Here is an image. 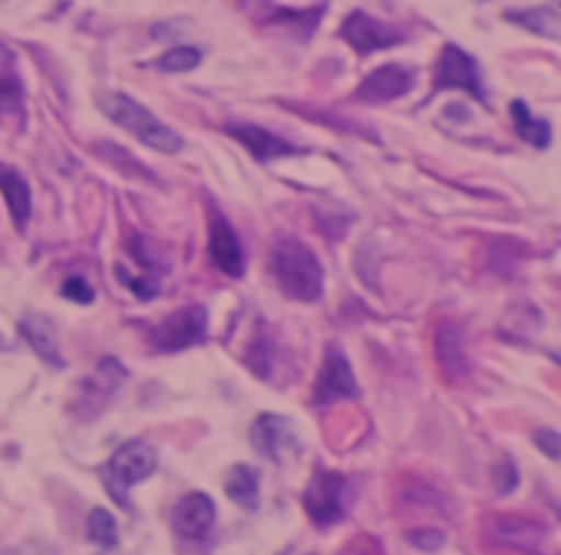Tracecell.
I'll return each mask as SVG.
<instances>
[{
  "mask_svg": "<svg viewBox=\"0 0 561 555\" xmlns=\"http://www.w3.org/2000/svg\"><path fill=\"white\" fill-rule=\"evenodd\" d=\"M270 270L276 276V286L289 296V299H302V303H316L322 296L325 286V273L319 257L299 243V240H279L273 247L270 257Z\"/></svg>",
  "mask_w": 561,
  "mask_h": 555,
  "instance_id": "1",
  "label": "cell"
},
{
  "mask_svg": "<svg viewBox=\"0 0 561 555\" xmlns=\"http://www.w3.org/2000/svg\"><path fill=\"white\" fill-rule=\"evenodd\" d=\"M99 109H102L115 125H122L128 135H135L141 145H148V148H154V151L174 155V151L184 148V138H181L174 128H168L161 118H154L141 102L128 99L125 92H102V95H99Z\"/></svg>",
  "mask_w": 561,
  "mask_h": 555,
  "instance_id": "2",
  "label": "cell"
},
{
  "mask_svg": "<svg viewBox=\"0 0 561 555\" xmlns=\"http://www.w3.org/2000/svg\"><path fill=\"white\" fill-rule=\"evenodd\" d=\"M154 467H158L154 448H151L148 441H128V444H122V448L112 454V461L105 464V487H108V494H112L125 510H131L128 490H131L135 484L148 480V477L154 474Z\"/></svg>",
  "mask_w": 561,
  "mask_h": 555,
  "instance_id": "3",
  "label": "cell"
},
{
  "mask_svg": "<svg viewBox=\"0 0 561 555\" xmlns=\"http://www.w3.org/2000/svg\"><path fill=\"white\" fill-rule=\"evenodd\" d=\"M204 336H207V309L204 306H184L148 329V342L158 352L191 349V346L204 342Z\"/></svg>",
  "mask_w": 561,
  "mask_h": 555,
  "instance_id": "4",
  "label": "cell"
},
{
  "mask_svg": "<svg viewBox=\"0 0 561 555\" xmlns=\"http://www.w3.org/2000/svg\"><path fill=\"white\" fill-rule=\"evenodd\" d=\"M345 490H348V484H345L342 474L322 471V467H319V471L312 474L306 494H302V507H306L309 520H312L316 526H332V523H339V520L345 517Z\"/></svg>",
  "mask_w": 561,
  "mask_h": 555,
  "instance_id": "5",
  "label": "cell"
},
{
  "mask_svg": "<svg viewBox=\"0 0 561 555\" xmlns=\"http://www.w3.org/2000/svg\"><path fill=\"white\" fill-rule=\"evenodd\" d=\"M358 395L362 392H358L352 362L345 359V352L339 346H329L325 359H322V372H319L316 392H312V401L319 408H325V405H335V401H345V398H358Z\"/></svg>",
  "mask_w": 561,
  "mask_h": 555,
  "instance_id": "6",
  "label": "cell"
},
{
  "mask_svg": "<svg viewBox=\"0 0 561 555\" xmlns=\"http://www.w3.org/2000/svg\"><path fill=\"white\" fill-rule=\"evenodd\" d=\"M434 86H437V89H463V92H470L473 99L486 102V86H483V76H480L477 59H473L467 49L454 46V43H447L444 53H440Z\"/></svg>",
  "mask_w": 561,
  "mask_h": 555,
  "instance_id": "7",
  "label": "cell"
},
{
  "mask_svg": "<svg viewBox=\"0 0 561 555\" xmlns=\"http://www.w3.org/2000/svg\"><path fill=\"white\" fill-rule=\"evenodd\" d=\"M210 260L230 280H240L243 270H247L243 243H240L237 230L230 227V220L224 214H217V211L210 214Z\"/></svg>",
  "mask_w": 561,
  "mask_h": 555,
  "instance_id": "8",
  "label": "cell"
},
{
  "mask_svg": "<svg viewBox=\"0 0 561 555\" xmlns=\"http://www.w3.org/2000/svg\"><path fill=\"white\" fill-rule=\"evenodd\" d=\"M125 382V369L115 362V359H102L99 362V372L89 378V382H82V388H79V395H76V405H82L85 401V408H79L76 415L79 418H95L105 405H108V398L115 395V388ZM72 405V408H76Z\"/></svg>",
  "mask_w": 561,
  "mask_h": 555,
  "instance_id": "9",
  "label": "cell"
},
{
  "mask_svg": "<svg viewBox=\"0 0 561 555\" xmlns=\"http://www.w3.org/2000/svg\"><path fill=\"white\" fill-rule=\"evenodd\" d=\"M342 36H345V39L352 43V49L362 53V56L401 43V33H398V30H391L388 23L375 20V16H368V13H362V10H355V13L342 23Z\"/></svg>",
  "mask_w": 561,
  "mask_h": 555,
  "instance_id": "10",
  "label": "cell"
},
{
  "mask_svg": "<svg viewBox=\"0 0 561 555\" xmlns=\"http://www.w3.org/2000/svg\"><path fill=\"white\" fill-rule=\"evenodd\" d=\"M250 441L263 457H270L276 464L286 457V451H296V444H299L296 431H293V421L283 418V415H260L253 421V428H250Z\"/></svg>",
  "mask_w": 561,
  "mask_h": 555,
  "instance_id": "11",
  "label": "cell"
},
{
  "mask_svg": "<svg viewBox=\"0 0 561 555\" xmlns=\"http://www.w3.org/2000/svg\"><path fill=\"white\" fill-rule=\"evenodd\" d=\"M214 520H217V507H214V500L207 494L181 497L174 513H171V526L184 540H204L214 530Z\"/></svg>",
  "mask_w": 561,
  "mask_h": 555,
  "instance_id": "12",
  "label": "cell"
},
{
  "mask_svg": "<svg viewBox=\"0 0 561 555\" xmlns=\"http://www.w3.org/2000/svg\"><path fill=\"white\" fill-rule=\"evenodd\" d=\"M414 86V72L408 69V66H381V69H375L362 86H358V92H355V99L358 102H391V99H398V95H404L408 89Z\"/></svg>",
  "mask_w": 561,
  "mask_h": 555,
  "instance_id": "13",
  "label": "cell"
},
{
  "mask_svg": "<svg viewBox=\"0 0 561 555\" xmlns=\"http://www.w3.org/2000/svg\"><path fill=\"white\" fill-rule=\"evenodd\" d=\"M227 135H233L256 161H273V158H286V155H299L302 148L289 145L286 138L260 128V125H227Z\"/></svg>",
  "mask_w": 561,
  "mask_h": 555,
  "instance_id": "14",
  "label": "cell"
},
{
  "mask_svg": "<svg viewBox=\"0 0 561 555\" xmlns=\"http://www.w3.org/2000/svg\"><path fill=\"white\" fill-rule=\"evenodd\" d=\"M493 540L529 555H542V550H546V530L529 523V520H519V517L493 520Z\"/></svg>",
  "mask_w": 561,
  "mask_h": 555,
  "instance_id": "15",
  "label": "cell"
},
{
  "mask_svg": "<svg viewBox=\"0 0 561 555\" xmlns=\"http://www.w3.org/2000/svg\"><path fill=\"white\" fill-rule=\"evenodd\" d=\"M437 362H440V369H444V375L450 382L467 378L470 362H467V342H463V329L460 326L444 322L437 329Z\"/></svg>",
  "mask_w": 561,
  "mask_h": 555,
  "instance_id": "16",
  "label": "cell"
},
{
  "mask_svg": "<svg viewBox=\"0 0 561 555\" xmlns=\"http://www.w3.org/2000/svg\"><path fill=\"white\" fill-rule=\"evenodd\" d=\"M0 191H3V201H7V211L13 217V227L23 230L26 220H30V207H33V197H30V184L23 181V174L10 165H0Z\"/></svg>",
  "mask_w": 561,
  "mask_h": 555,
  "instance_id": "17",
  "label": "cell"
},
{
  "mask_svg": "<svg viewBox=\"0 0 561 555\" xmlns=\"http://www.w3.org/2000/svg\"><path fill=\"white\" fill-rule=\"evenodd\" d=\"M20 332H23V339L33 346V352L46 362V365H53V369H62L66 362H62V352H59V339H56V329H53V322L49 319H23L20 322Z\"/></svg>",
  "mask_w": 561,
  "mask_h": 555,
  "instance_id": "18",
  "label": "cell"
},
{
  "mask_svg": "<svg viewBox=\"0 0 561 555\" xmlns=\"http://www.w3.org/2000/svg\"><path fill=\"white\" fill-rule=\"evenodd\" d=\"M227 497L243 507V510H256L260 507V471L250 467V464H233L230 474H227V484H224Z\"/></svg>",
  "mask_w": 561,
  "mask_h": 555,
  "instance_id": "19",
  "label": "cell"
},
{
  "mask_svg": "<svg viewBox=\"0 0 561 555\" xmlns=\"http://www.w3.org/2000/svg\"><path fill=\"white\" fill-rule=\"evenodd\" d=\"M506 20H513V23H519V26H526V30H533V33H542V36H549V39H559V10L556 7H536V10H513V13H506Z\"/></svg>",
  "mask_w": 561,
  "mask_h": 555,
  "instance_id": "20",
  "label": "cell"
},
{
  "mask_svg": "<svg viewBox=\"0 0 561 555\" xmlns=\"http://www.w3.org/2000/svg\"><path fill=\"white\" fill-rule=\"evenodd\" d=\"M513 118H516L519 135H523L529 145L549 148V141H552V125H549L546 118H536V115L526 109V102H513Z\"/></svg>",
  "mask_w": 561,
  "mask_h": 555,
  "instance_id": "21",
  "label": "cell"
},
{
  "mask_svg": "<svg viewBox=\"0 0 561 555\" xmlns=\"http://www.w3.org/2000/svg\"><path fill=\"white\" fill-rule=\"evenodd\" d=\"M85 536L89 543H95L99 550H115L118 546V526H115V517L102 507H95L89 513V523H85Z\"/></svg>",
  "mask_w": 561,
  "mask_h": 555,
  "instance_id": "22",
  "label": "cell"
},
{
  "mask_svg": "<svg viewBox=\"0 0 561 555\" xmlns=\"http://www.w3.org/2000/svg\"><path fill=\"white\" fill-rule=\"evenodd\" d=\"M23 112V86L10 69H0V115Z\"/></svg>",
  "mask_w": 561,
  "mask_h": 555,
  "instance_id": "23",
  "label": "cell"
},
{
  "mask_svg": "<svg viewBox=\"0 0 561 555\" xmlns=\"http://www.w3.org/2000/svg\"><path fill=\"white\" fill-rule=\"evenodd\" d=\"M201 63V49H194V46H174V49H168L154 66L161 69V72H187V69H194Z\"/></svg>",
  "mask_w": 561,
  "mask_h": 555,
  "instance_id": "24",
  "label": "cell"
},
{
  "mask_svg": "<svg viewBox=\"0 0 561 555\" xmlns=\"http://www.w3.org/2000/svg\"><path fill=\"white\" fill-rule=\"evenodd\" d=\"M408 543L417 546V550H424V553H434V550L444 546V533L440 530H411L408 533Z\"/></svg>",
  "mask_w": 561,
  "mask_h": 555,
  "instance_id": "25",
  "label": "cell"
},
{
  "mask_svg": "<svg viewBox=\"0 0 561 555\" xmlns=\"http://www.w3.org/2000/svg\"><path fill=\"white\" fill-rule=\"evenodd\" d=\"M62 296H69L72 303H92V286L85 283V280H79V276H69L66 283H62Z\"/></svg>",
  "mask_w": 561,
  "mask_h": 555,
  "instance_id": "26",
  "label": "cell"
},
{
  "mask_svg": "<svg viewBox=\"0 0 561 555\" xmlns=\"http://www.w3.org/2000/svg\"><path fill=\"white\" fill-rule=\"evenodd\" d=\"M516 484H519V477H516V464H513V461H503V464L496 467V494H513V490H516Z\"/></svg>",
  "mask_w": 561,
  "mask_h": 555,
  "instance_id": "27",
  "label": "cell"
},
{
  "mask_svg": "<svg viewBox=\"0 0 561 555\" xmlns=\"http://www.w3.org/2000/svg\"><path fill=\"white\" fill-rule=\"evenodd\" d=\"M536 444L546 451V457H552V461H559L561 457V438L556 431H549V428L536 431Z\"/></svg>",
  "mask_w": 561,
  "mask_h": 555,
  "instance_id": "28",
  "label": "cell"
},
{
  "mask_svg": "<svg viewBox=\"0 0 561 555\" xmlns=\"http://www.w3.org/2000/svg\"><path fill=\"white\" fill-rule=\"evenodd\" d=\"M0 555H16V553H10V550H7V553H0Z\"/></svg>",
  "mask_w": 561,
  "mask_h": 555,
  "instance_id": "29",
  "label": "cell"
}]
</instances>
